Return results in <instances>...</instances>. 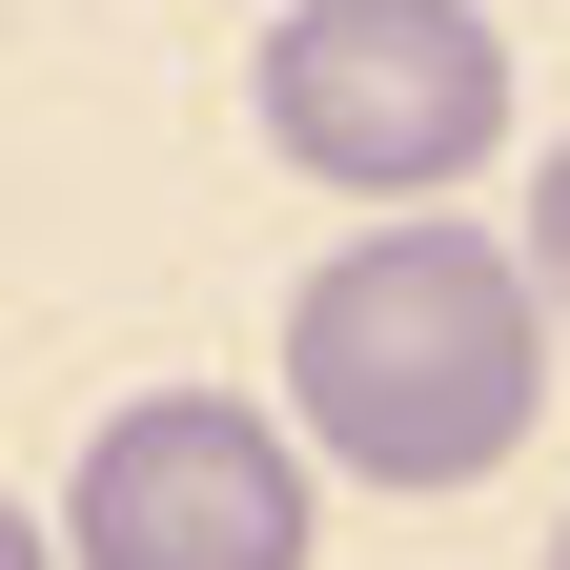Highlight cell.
I'll list each match as a JSON object with an SVG mask.
<instances>
[{
	"label": "cell",
	"instance_id": "cell-1",
	"mask_svg": "<svg viewBox=\"0 0 570 570\" xmlns=\"http://www.w3.org/2000/svg\"><path fill=\"white\" fill-rule=\"evenodd\" d=\"M550 407V306L510 225H449V204H387L367 245L306 265L285 306V428L367 489H489Z\"/></svg>",
	"mask_w": 570,
	"mask_h": 570
},
{
	"label": "cell",
	"instance_id": "cell-2",
	"mask_svg": "<svg viewBox=\"0 0 570 570\" xmlns=\"http://www.w3.org/2000/svg\"><path fill=\"white\" fill-rule=\"evenodd\" d=\"M265 142L346 204H449L510 142V41L489 0H285L265 41Z\"/></svg>",
	"mask_w": 570,
	"mask_h": 570
},
{
	"label": "cell",
	"instance_id": "cell-3",
	"mask_svg": "<svg viewBox=\"0 0 570 570\" xmlns=\"http://www.w3.org/2000/svg\"><path fill=\"white\" fill-rule=\"evenodd\" d=\"M306 428L245 387H142L82 428L61 489V570H306Z\"/></svg>",
	"mask_w": 570,
	"mask_h": 570
},
{
	"label": "cell",
	"instance_id": "cell-4",
	"mask_svg": "<svg viewBox=\"0 0 570 570\" xmlns=\"http://www.w3.org/2000/svg\"><path fill=\"white\" fill-rule=\"evenodd\" d=\"M510 245H530V306L570 326V142H550V164H530V225H510Z\"/></svg>",
	"mask_w": 570,
	"mask_h": 570
},
{
	"label": "cell",
	"instance_id": "cell-5",
	"mask_svg": "<svg viewBox=\"0 0 570 570\" xmlns=\"http://www.w3.org/2000/svg\"><path fill=\"white\" fill-rule=\"evenodd\" d=\"M0 570H61V530H41V510H21V489H0Z\"/></svg>",
	"mask_w": 570,
	"mask_h": 570
},
{
	"label": "cell",
	"instance_id": "cell-6",
	"mask_svg": "<svg viewBox=\"0 0 570 570\" xmlns=\"http://www.w3.org/2000/svg\"><path fill=\"white\" fill-rule=\"evenodd\" d=\"M550 570H570V530H550Z\"/></svg>",
	"mask_w": 570,
	"mask_h": 570
}]
</instances>
